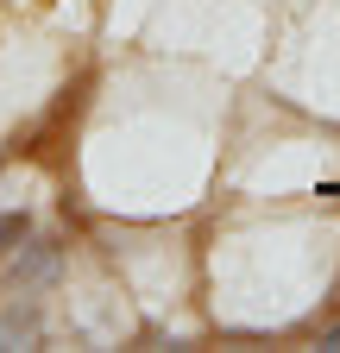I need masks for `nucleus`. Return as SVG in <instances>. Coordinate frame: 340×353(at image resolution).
Here are the masks:
<instances>
[{"label": "nucleus", "mask_w": 340, "mask_h": 353, "mask_svg": "<svg viewBox=\"0 0 340 353\" xmlns=\"http://www.w3.org/2000/svg\"><path fill=\"white\" fill-rule=\"evenodd\" d=\"M315 341H321V347H340V322H321V328H315Z\"/></svg>", "instance_id": "nucleus-3"}, {"label": "nucleus", "mask_w": 340, "mask_h": 353, "mask_svg": "<svg viewBox=\"0 0 340 353\" xmlns=\"http://www.w3.org/2000/svg\"><path fill=\"white\" fill-rule=\"evenodd\" d=\"M25 234H32V214L25 208H7V214H0V252H13Z\"/></svg>", "instance_id": "nucleus-2"}, {"label": "nucleus", "mask_w": 340, "mask_h": 353, "mask_svg": "<svg viewBox=\"0 0 340 353\" xmlns=\"http://www.w3.org/2000/svg\"><path fill=\"white\" fill-rule=\"evenodd\" d=\"M57 265H63V252H57L51 240H32V234H25V240L7 252V278H13V290L25 296V290H38V284H51Z\"/></svg>", "instance_id": "nucleus-1"}]
</instances>
